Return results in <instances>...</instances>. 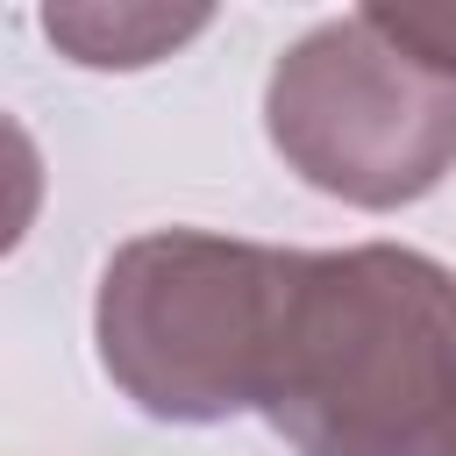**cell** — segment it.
<instances>
[{"mask_svg": "<svg viewBox=\"0 0 456 456\" xmlns=\"http://www.w3.org/2000/svg\"><path fill=\"white\" fill-rule=\"evenodd\" d=\"M256 413L292 456H456V271L406 242L299 249Z\"/></svg>", "mask_w": 456, "mask_h": 456, "instance_id": "obj_1", "label": "cell"}, {"mask_svg": "<svg viewBox=\"0 0 456 456\" xmlns=\"http://www.w3.org/2000/svg\"><path fill=\"white\" fill-rule=\"evenodd\" d=\"M207 21H214L207 7H100V0L43 7V36L86 71H142L178 43H192Z\"/></svg>", "mask_w": 456, "mask_h": 456, "instance_id": "obj_4", "label": "cell"}, {"mask_svg": "<svg viewBox=\"0 0 456 456\" xmlns=\"http://www.w3.org/2000/svg\"><path fill=\"white\" fill-rule=\"evenodd\" d=\"M370 21L413 50L420 64H435L442 78H456V7H370Z\"/></svg>", "mask_w": 456, "mask_h": 456, "instance_id": "obj_5", "label": "cell"}, {"mask_svg": "<svg viewBox=\"0 0 456 456\" xmlns=\"http://www.w3.org/2000/svg\"><path fill=\"white\" fill-rule=\"evenodd\" d=\"M299 249L150 228L128 235L93 292V349L114 392L171 428H214L264 406Z\"/></svg>", "mask_w": 456, "mask_h": 456, "instance_id": "obj_2", "label": "cell"}, {"mask_svg": "<svg viewBox=\"0 0 456 456\" xmlns=\"http://www.w3.org/2000/svg\"><path fill=\"white\" fill-rule=\"evenodd\" d=\"M264 135L314 192L392 214L456 171V78L399 50L370 7L314 21L264 78Z\"/></svg>", "mask_w": 456, "mask_h": 456, "instance_id": "obj_3", "label": "cell"}]
</instances>
